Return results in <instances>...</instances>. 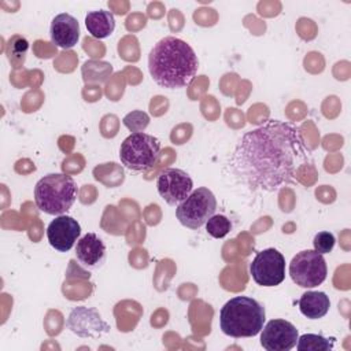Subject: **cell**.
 <instances>
[{"mask_svg":"<svg viewBox=\"0 0 351 351\" xmlns=\"http://www.w3.org/2000/svg\"><path fill=\"white\" fill-rule=\"evenodd\" d=\"M311 162L302 129L288 121L269 119L241 137L229 165L248 189L274 192L295 184L298 171Z\"/></svg>","mask_w":351,"mask_h":351,"instance_id":"1","label":"cell"},{"mask_svg":"<svg viewBox=\"0 0 351 351\" xmlns=\"http://www.w3.org/2000/svg\"><path fill=\"white\" fill-rule=\"evenodd\" d=\"M199 67L193 48L184 40L167 36L159 40L148 55L152 80L162 88L180 89L188 86Z\"/></svg>","mask_w":351,"mask_h":351,"instance_id":"2","label":"cell"},{"mask_svg":"<svg viewBox=\"0 0 351 351\" xmlns=\"http://www.w3.org/2000/svg\"><path fill=\"white\" fill-rule=\"evenodd\" d=\"M265 319V307L250 296H236L228 300L219 311L221 330L236 339L256 336Z\"/></svg>","mask_w":351,"mask_h":351,"instance_id":"3","label":"cell"},{"mask_svg":"<svg viewBox=\"0 0 351 351\" xmlns=\"http://www.w3.org/2000/svg\"><path fill=\"white\" fill-rule=\"evenodd\" d=\"M78 195V186L71 176L62 173L47 174L34 186V202L40 211L62 215L71 208Z\"/></svg>","mask_w":351,"mask_h":351,"instance_id":"4","label":"cell"},{"mask_svg":"<svg viewBox=\"0 0 351 351\" xmlns=\"http://www.w3.org/2000/svg\"><path fill=\"white\" fill-rule=\"evenodd\" d=\"M160 158V141L144 132L129 134L121 144L119 159L132 171H144L158 163Z\"/></svg>","mask_w":351,"mask_h":351,"instance_id":"5","label":"cell"},{"mask_svg":"<svg viewBox=\"0 0 351 351\" xmlns=\"http://www.w3.org/2000/svg\"><path fill=\"white\" fill-rule=\"evenodd\" d=\"M217 199L208 188H197L189 193L176 208V217L189 229L202 228L215 214Z\"/></svg>","mask_w":351,"mask_h":351,"instance_id":"6","label":"cell"},{"mask_svg":"<svg viewBox=\"0 0 351 351\" xmlns=\"http://www.w3.org/2000/svg\"><path fill=\"white\" fill-rule=\"evenodd\" d=\"M328 274L326 262L322 254L314 250L298 252L289 263V276L292 281L302 288H314L321 285Z\"/></svg>","mask_w":351,"mask_h":351,"instance_id":"7","label":"cell"},{"mask_svg":"<svg viewBox=\"0 0 351 351\" xmlns=\"http://www.w3.org/2000/svg\"><path fill=\"white\" fill-rule=\"evenodd\" d=\"M250 274L261 287L280 285L285 278V259L276 248H266L256 254L250 263Z\"/></svg>","mask_w":351,"mask_h":351,"instance_id":"8","label":"cell"},{"mask_svg":"<svg viewBox=\"0 0 351 351\" xmlns=\"http://www.w3.org/2000/svg\"><path fill=\"white\" fill-rule=\"evenodd\" d=\"M66 325L74 335L82 339H99L111 329L96 308L85 306L74 307L69 314Z\"/></svg>","mask_w":351,"mask_h":351,"instance_id":"9","label":"cell"},{"mask_svg":"<svg viewBox=\"0 0 351 351\" xmlns=\"http://www.w3.org/2000/svg\"><path fill=\"white\" fill-rule=\"evenodd\" d=\"M156 188L159 196L169 206H178L192 192L193 182L186 171L170 167L158 176Z\"/></svg>","mask_w":351,"mask_h":351,"instance_id":"10","label":"cell"},{"mask_svg":"<svg viewBox=\"0 0 351 351\" xmlns=\"http://www.w3.org/2000/svg\"><path fill=\"white\" fill-rule=\"evenodd\" d=\"M261 332V344L266 351H289L299 337L296 326L285 319H270Z\"/></svg>","mask_w":351,"mask_h":351,"instance_id":"11","label":"cell"},{"mask_svg":"<svg viewBox=\"0 0 351 351\" xmlns=\"http://www.w3.org/2000/svg\"><path fill=\"white\" fill-rule=\"evenodd\" d=\"M81 234V226L70 215L62 214L52 219L47 228V239L52 248L67 252L78 241Z\"/></svg>","mask_w":351,"mask_h":351,"instance_id":"12","label":"cell"},{"mask_svg":"<svg viewBox=\"0 0 351 351\" xmlns=\"http://www.w3.org/2000/svg\"><path fill=\"white\" fill-rule=\"evenodd\" d=\"M49 36L56 47L62 49L73 48L80 38L78 21L67 12L56 15L51 22Z\"/></svg>","mask_w":351,"mask_h":351,"instance_id":"13","label":"cell"},{"mask_svg":"<svg viewBox=\"0 0 351 351\" xmlns=\"http://www.w3.org/2000/svg\"><path fill=\"white\" fill-rule=\"evenodd\" d=\"M75 256L84 267L97 269L106 259V245L96 233H86L77 241Z\"/></svg>","mask_w":351,"mask_h":351,"instance_id":"14","label":"cell"},{"mask_svg":"<svg viewBox=\"0 0 351 351\" xmlns=\"http://www.w3.org/2000/svg\"><path fill=\"white\" fill-rule=\"evenodd\" d=\"M329 296L321 291H307L299 299L300 313L310 319L322 318L329 311Z\"/></svg>","mask_w":351,"mask_h":351,"instance_id":"15","label":"cell"},{"mask_svg":"<svg viewBox=\"0 0 351 351\" xmlns=\"http://www.w3.org/2000/svg\"><path fill=\"white\" fill-rule=\"evenodd\" d=\"M85 26L88 33L95 38H106L115 29L114 14L106 10L90 11L85 16Z\"/></svg>","mask_w":351,"mask_h":351,"instance_id":"16","label":"cell"},{"mask_svg":"<svg viewBox=\"0 0 351 351\" xmlns=\"http://www.w3.org/2000/svg\"><path fill=\"white\" fill-rule=\"evenodd\" d=\"M335 347V337L326 339L322 335L304 333L298 337V351H329Z\"/></svg>","mask_w":351,"mask_h":351,"instance_id":"17","label":"cell"},{"mask_svg":"<svg viewBox=\"0 0 351 351\" xmlns=\"http://www.w3.org/2000/svg\"><path fill=\"white\" fill-rule=\"evenodd\" d=\"M27 49H29V41L21 34H15L8 40L7 55L14 69H18L25 63Z\"/></svg>","mask_w":351,"mask_h":351,"instance_id":"18","label":"cell"},{"mask_svg":"<svg viewBox=\"0 0 351 351\" xmlns=\"http://www.w3.org/2000/svg\"><path fill=\"white\" fill-rule=\"evenodd\" d=\"M230 228H232L230 219H228L225 215H221V214H214L206 222V230L214 239L225 237L230 232Z\"/></svg>","mask_w":351,"mask_h":351,"instance_id":"19","label":"cell"},{"mask_svg":"<svg viewBox=\"0 0 351 351\" xmlns=\"http://www.w3.org/2000/svg\"><path fill=\"white\" fill-rule=\"evenodd\" d=\"M122 122H123V125H125L129 130H132L133 133H136V132H143V130L148 126V123H149V117H148L144 111L136 110V111H132V112L126 114V115L123 117Z\"/></svg>","mask_w":351,"mask_h":351,"instance_id":"20","label":"cell"},{"mask_svg":"<svg viewBox=\"0 0 351 351\" xmlns=\"http://www.w3.org/2000/svg\"><path fill=\"white\" fill-rule=\"evenodd\" d=\"M335 243H336L335 236L330 232H318L313 240L314 251L322 255L329 254L333 250Z\"/></svg>","mask_w":351,"mask_h":351,"instance_id":"21","label":"cell"}]
</instances>
